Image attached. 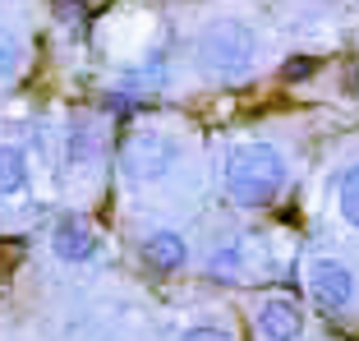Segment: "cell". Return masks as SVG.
Returning <instances> with one entry per match:
<instances>
[{
  "instance_id": "6da1fadb",
  "label": "cell",
  "mask_w": 359,
  "mask_h": 341,
  "mask_svg": "<svg viewBox=\"0 0 359 341\" xmlns=\"http://www.w3.org/2000/svg\"><path fill=\"white\" fill-rule=\"evenodd\" d=\"M222 185L235 208H267L285 189V157L272 143H235L226 152Z\"/></svg>"
},
{
  "instance_id": "7a4b0ae2",
  "label": "cell",
  "mask_w": 359,
  "mask_h": 341,
  "mask_svg": "<svg viewBox=\"0 0 359 341\" xmlns=\"http://www.w3.org/2000/svg\"><path fill=\"white\" fill-rule=\"evenodd\" d=\"M198 65L208 79H222V83H240V79L254 74L258 65V32L244 19H212L198 32Z\"/></svg>"
},
{
  "instance_id": "3957f363",
  "label": "cell",
  "mask_w": 359,
  "mask_h": 341,
  "mask_svg": "<svg viewBox=\"0 0 359 341\" xmlns=\"http://www.w3.org/2000/svg\"><path fill=\"white\" fill-rule=\"evenodd\" d=\"M180 166V139L161 134V129H134L120 148V170L134 185H157Z\"/></svg>"
},
{
  "instance_id": "277c9868",
  "label": "cell",
  "mask_w": 359,
  "mask_h": 341,
  "mask_svg": "<svg viewBox=\"0 0 359 341\" xmlns=\"http://www.w3.org/2000/svg\"><path fill=\"white\" fill-rule=\"evenodd\" d=\"M304 286H309V295H313V305L323 314H346L359 295L355 272H350L341 258H313L309 272H304Z\"/></svg>"
},
{
  "instance_id": "5b68a950",
  "label": "cell",
  "mask_w": 359,
  "mask_h": 341,
  "mask_svg": "<svg viewBox=\"0 0 359 341\" xmlns=\"http://www.w3.org/2000/svg\"><path fill=\"white\" fill-rule=\"evenodd\" d=\"M258 337L263 341H299L304 337V309L285 295L263 300L258 305Z\"/></svg>"
},
{
  "instance_id": "8992f818",
  "label": "cell",
  "mask_w": 359,
  "mask_h": 341,
  "mask_svg": "<svg viewBox=\"0 0 359 341\" xmlns=\"http://www.w3.org/2000/svg\"><path fill=\"white\" fill-rule=\"evenodd\" d=\"M51 249L60 263H93L97 249H102V240H97V231L83 222V217H65V222H55L51 231Z\"/></svg>"
},
{
  "instance_id": "52a82bcc",
  "label": "cell",
  "mask_w": 359,
  "mask_h": 341,
  "mask_svg": "<svg viewBox=\"0 0 359 341\" xmlns=\"http://www.w3.org/2000/svg\"><path fill=\"white\" fill-rule=\"evenodd\" d=\"M143 258H148L157 272H180L189 263V245L180 231H148L143 235Z\"/></svg>"
},
{
  "instance_id": "ba28073f",
  "label": "cell",
  "mask_w": 359,
  "mask_h": 341,
  "mask_svg": "<svg viewBox=\"0 0 359 341\" xmlns=\"http://www.w3.org/2000/svg\"><path fill=\"white\" fill-rule=\"evenodd\" d=\"M32 170H28V152L19 143H0V199H19L28 189Z\"/></svg>"
},
{
  "instance_id": "9c48e42d",
  "label": "cell",
  "mask_w": 359,
  "mask_h": 341,
  "mask_svg": "<svg viewBox=\"0 0 359 341\" xmlns=\"http://www.w3.org/2000/svg\"><path fill=\"white\" fill-rule=\"evenodd\" d=\"M337 213H341L346 226L359 231V161L341 170V180H337Z\"/></svg>"
},
{
  "instance_id": "30bf717a",
  "label": "cell",
  "mask_w": 359,
  "mask_h": 341,
  "mask_svg": "<svg viewBox=\"0 0 359 341\" xmlns=\"http://www.w3.org/2000/svg\"><path fill=\"white\" fill-rule=\"evenodd\" d=\"M65 157H69V166H88V161L97 157V129L88 125V120H74L69 125V143H65Z\"/></svg>"
},
{
  "instance_id": "8fae6325",
  "label": "cell",
  "mask_w": 359,
  "mask_h": 341,
  "mask_svg": "<svg viewBox=\"0 0 359 341\" xmlns=\"http://www.w3.org/2000/svg\"><path fill=\"white\" fill-rule=\"evenodd\" d=\"M19 60H23V55H19V42H14L10 32L0 28V83L19 74Z\"/></svg>"
},
{
  "instance_id": "7c38bea8",
  "label": "cell",
  "mask_w": 359,
  "mask_h": 341,
  "mask_svg": "<svg viewBox=\"0 0 359 341\" xmlns=\"http://www.w3.org/2000/svg\"><path fill=\"white\" fill-rule=\"evenodd\" d=\"M175 341H235L226 328H217V323H198V328H189V332H180Z\"/></svg>"
},
{
  "instance_id": "4fadbf2b",
  "label": "cell",
  "mask_w": 359,
  "mask_h": 341,
  "mask_svg": "<svg viewBox=\"0 0 359 341\" xmlns=\"http://www.w3.org/2000/svg\"><path fill=\"white\" fill-rule=\"evenodd\" d=\"M212 272H217V277H226V272H240V249L235 245H226V249H217V258H212Z\"/></svg>"
}]
</instances>
